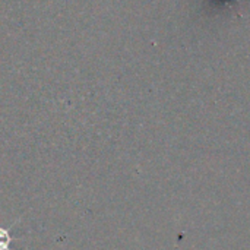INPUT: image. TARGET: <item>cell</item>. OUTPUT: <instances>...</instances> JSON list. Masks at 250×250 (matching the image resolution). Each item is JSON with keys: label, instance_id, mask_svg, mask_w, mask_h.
Segmentation results:
<instances>
[{"label": "cell", "instance_id": "obj_1", "mask_svg": "<svg viewBox=\"0 0 250 250\" xmlns=\"http://www.w3.org/2000/svg\"><path fill=\"white\" fill-rule=\"evenodd\" d=\"M13 240H21V239H15L9 229L0 227V250H10V243Z\"/></svg>", "mask_w": 250, "mask_h": 250}]
</instances>
